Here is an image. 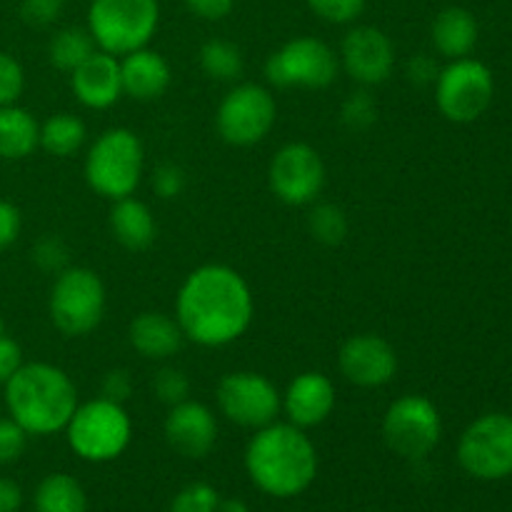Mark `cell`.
Wrapping results in <instances>:
<instances>
[{
  "mask_svg": "<svg viewBox=\"0 0 512 512\" xmlns=\"http://www.w3.org/2000/svg\"><path fill=\"white\" fill-rule=\"evenodd\" d=\"M30 255H33V263L38 265L43 273L58 275L68 268L70 248H68V243L60 238V235L48 233V235H43V238H38V243L33 245Z\"/></svg>",
  "mask_w": 512,
  "mask_h": 512,
  "instance_id": "1f68e13d",
  "label": "cell"
},
{
  "mask_svg": "<svg viewBox=\"0 0 512 512\" xmlns=\"http://www.w3.org/2000/svg\"><path fill=\"white\" fill-rule=\"evenodd\" d=\"M433 45L443 58L458 60L468 58L478 43V20L470 10L450 5L440 10L433 20Z\"/></svg>",
  "mask_w": 512,
  "mask_h": 512,
  "instance_id": "603a6c76",
  "label": "cell"
},
{
  "mask_svg": "<svg viewBox=\"0 0 512 512\" xmlns=\"http://www.w3.org/2000/svg\"><path fill=\"white\" fill-rule=\"evenodd\" d=\"M268 185L285 205H313L325 188V163L308 143H288L268 165Z\"/></svg>",
  "mask_w": 512,
  "mask_h": 512,
  "instance_id": "5bb4252c",
  "label": "cell"
},
{
  "mask_svg": "<svg viewBox=\"0 0 512 512\" xmlns=\"http://www.w3.org/2000/svg\"><path fill=\"white\" fill-rule=\"evenodd\" d=\"M493 95V73L470 55L450 60L435 80V105L450 123H475L490 108Z\"/></svg>",
  "mask_w": 512,
  "mask_h": 512,
  "instance_id": "8fae6325",
  "label": "cell"
},
{
  "mask_svg": "<svg viewBox=\"0 0 512 512\" xmlns=\"http://www.w3.org/2000/svg\"><path fill=\"white\" fill-rule=\"evenodd\" d=\"M35 512H85L88 498L73 475L53 473L40 480L35 490Z\"/></svg>",
  "mask_w": 512,
  "mask_h": 512,
  "instance_id": "d4e9b609",
  "label": "cell"
},
{
  "mask_svg": "<svg viewBox=\"0 0 512 512\" xmlns=\"http://www.w3.org/2000/svg\"><path fill=\"white\" fill-rule=\"evenodd\" d=\"M255 298L235 268L208 263L190 270L175 295V320L185 340L200 348H225L248 333Z\"/></svg>",
  "mask_w": 512,
  "mask_h": 512,
  "instance_id": "6da1fadb",
  "label": "cell"
},
{
  "mask_svg": "<svg viewBox=\"0 0 512 512\" xmlns=\"http://www.w3.org/2000/svg\"><path fill=\"white\" fill-rule=\"evenodd\" d=\"M88 130L78 115L55 113L40 125V148L55 158H70L83 148Z\"/></svg>",
  "mask_w": 512,
  "mask_h": 512,
  "instance_id": "484cf974",
  "label": "cell"
},
{
  "mask_svg": "<svg viewBox=\"0 0 512 512\" xmlns=\"http://www.w3.org/2000/svg\"><path fill=\"white\" fill-rule=\"evenodd\" d=\"M335 403H338L335 383L318 370L295 375L285 393L280 395V410L285 413L288 423H293L300 430L323 425L333 415Z\"/></svg>",
  "mask_w": 512,
  "mask_h": 512,
  "instance_id": "e0dca14e",
  "label": "cell"
},
{
  "mask_svg": "<svg viewBox=\"0 0 512 512\" xmlns=\"http://www.w3.org/2000/svg\"><path fill=\"white\" fill-rule=\"evenodd\" d=\"M5 335V323H3V318H0V338H3Z\"/></svg>",
  "mask_w": 512,
  "mask_h": 512,
  "instance_id": "bcb514c9",
  "label": "cell"
},
{
  "mask_svg": "<svg viewBox=\"0 0 512 512\" xmlns=\"http://www.w3.org/2000/svg\"><path fill=\"white\" fill-rule=\"evenodd\" d=\"M198 58L203 73L208 78L218 80V83H235L245 70V60L240 48L225 38H210L208 43H203Z\"/></svg>",
  "mask_w": 512,
  "mask_h": 512,
  "instance_id": "83f0119b",
  "label": "cell"
},
{
  "mask_svg": "<svg viewBox=\"0 0 512 512\" xmlns=\"http://www.w3.org/2000/svg\"><path fill=\"white\" fill-rule=\"evenodd\" d=\"M20 225H23V220H20V210L15 208L10 200L0 198V253L8 250L10 245L18 240Z\"/></svg>",
  "mask_w": 512,
  "mask_h": 512,
  "instance_id": "60d3db41",
  "label": "cell"
},
{
  "mask_svg": "<svg viewBox=\"0 0 512 512\" xmlns=\"http://www.w3.org/2000/svg\"><path fill=\"white\" fill-rule=\"evenodd\" d=\"M158 25V0H93L88 10V33L98 50L115 58L148 48Z\"/></svg>",
  "mask_w": 512,
  "mask_h": 512,
  "instance_id": "8992f818",
  "label": "cell"
},
{
  "mask_svg": "<svg viewBox=\"0 0 512 512\" xmlns=\"http://www.w3.org/2000/svg\"><path fill=\"white\" fill-rule=\"evenodd\" d=\"M65 0H23L20 5V18L30 28H48L63 15Z\"/></svg>",
  "mask_w": 512,
  "mask_h": 512,
  "instance_id": "d590c367",
  "label": "cell"
},
{
  "mask_svg": "<svg viewBox=\"0 0 512 512\" xmlns=\"http://www.w3.org/2000/svg\"><path fill=\"white\" fill-rule=\"evenodd\" d=\"M23 88V65H20L10 53L0 50V108H3V105L18 103V98L23 95Z\"/></svg>",
  "mask_w": 512,
  "mask_h": 512,
  "instance_id": "836d02e7",
  "label": "cell"
},
{
  "mask_svg": "<svg viewBox=\"0 0 512 512\" xmlns=\"http://www.w3.org/2000/svg\"><path fill=\"white\" fill-rule=\"evenodd\" d=\"M120 80H123V95L133 100L148 103L158 100L170 88V65L158 50L140 48L120 58Z\"/></svg>",
  "mask_w": 512,
  "mask_h": 512,
  "instance_id": "ffe728a7",
  "label": "cell"
},
{
  "mask_svg": "<svg viewBox=\"0 0 512 512\" xmlns=\"http://www.w3.org/2000/svg\"><path fill=\"white\" fill-rule=\"evenodd\" d=\"M278 118L273 93L260 83H238L225 93L215 113L220 138L235 148L263 143Z\"/></svg>",
  "mask_w": 512,
  "mask_h": 512,
  "instance_id": "30bf717a",
  "label": "cell"
},
{
  "mask_svg": "<svg viewBox=\"0 0 512 512\" xmlns=\"http://www.w3.org/2000/svg\"><path fill=\"white\" fill-rule=\"evenodd\" d=\"M165 440L178 455L200 460L218 443V420L205 403L183 400L173 405L165 418Z\"/></svg>",
  "mask_w": 512,
  "mask_h": 512,
  "instance_id": "ac0fdd59",
  "label": "cell"
},
{
  "mask_svg": "<svg viewBox=\"0 0 512 512\" xmlns=\"http://www.w3.org/2000/svg\"><path fill=\"white\" fill-rule=\"evenodd\" d=\"M70 88L80 105L90 110H108L123 98L120 58L95 50L80 68L70 73Z\"/></svg>",
  "mask_w": 512,
  "mask_h": 512,
  "instance_id": "d6986e66",
  "label": "cell"
},
{
  "mask_svg": "<svg viewBox=\"0 0 512 512\" xmlns=\"http://www.w3.org/2000/svg\"><path fill=\"white\" fill-rule=\"evenodd\" d=\"M40 148V123L18 103L0 108V158L23 160Z\"/></svg>",
  "mask_w": 512,
  "mask_h": 512,
  "instance_id": "cb8c5ba5",
  "label": "cell"
},
{
  "mask_svg": "<svg viewBox=\"0 0 512 512\" xmlns=\"http://www.w3.org/2000/svg\"><path fill=\"white\" fill-rule=\"evenodd\" d=\"M68 445L80 460L110 463L128 450L133 440V420L125 405L108 398L80 403L73 418L65 425Z\"/></svg>",
  "mask_w": 512,
  "mask_h": 512,
  "instance_id": "5b68a950",
  "label": "cell"
},
{
  "mask_svg": "<svg viewBox=\"0 0 512 512\" xmlns=\"http://www.w3.org/2000/svg\"><path fill=\"white\" fill-rule=\"evenodd\" d=\"M153 190H155V195L163 200L178 198V195L185 190L183 168H178V165H173V163L160 165L153 175Z\"/></svg>",
  "mask_w": 512,
  "mask_h": 512,
  "instance_id": "74e56055",
  "label": "cell"
},
{
  "mask_svg": "<svg viewBox=\"0 0 512 512\" xmlns=\"http://www.w3.org/2000/svg\"><path fill=\"white\" fill-rule=\"evenodd\" d=\"M20 365H23V350L13 338L3 335L0 338V385L8 383L18 373Z\"/></svg>",
  "mask_w": 512,
  "mask_h": 512,
  "instance_id": "b9f144b4",
  "label": "cell"
},
{
  "mask_svg": "<svg viewBox=\"0 0 512 512\" xmlns=\"http://www.w3.org/2000/svg\"><path fill=\"white\" fill-rule=\"evenodd\" d=\"M128 340L145 360H168L178 353L185 335L175 318L158 310H145L130 320Z\"/></svg>",
  "mask_w": 512,
  "mask_h": 512,
  "instance_id": "44dd1931",
  "label": "cell"
},
{
  "mask_svg": "<svg viewBox=\"0 0 512 512\" xmlns=\"http://www.w3.org/2000/svg\"><path fill=\"white\" fill-rule=\"evenodd\" d=\"M443 438V418L425 395H400L383 415V440L405 460H423Z\"/></svg>",
  "mask_w": 512,
  "mask_h": 512,
  "instance_id": "9c48e42d",
  "label": "cell"
},
{
  "mask_svg": "<svg viewBox=\"0 0 512 512\" xmlns=\"http://www.w3.org/2000/svg\"><path fill=\"white\" fill-rule=\"evenodd\" d=\"M105 285L100 275L90 268L68 265L63 273L55 275L50 288L48 313L55 328L68 338H83L93 333L105 318Z\"/></svg>",
  "mask_w": 512,
  "mask_h": 512,
  "instance_id": "52a82bcc",
  "label": "cell"
},
{
  "mask_svg": "<svg viewBox=\"0 0 512 512\" xmlns=\"http://www.w3.org/2000/svg\"><path fill=\"white\" fill-rule=\"evenodd\" d=\"M338 368L350 385L383 388L398 373V353L380 335L360 333L340 345Z\"/></svg>",
  "mask_w": 512,
  "mask_h": 512,
  "instance_id": "2e32d148",
  "label": "cell"
},
{
  "mask_svg": "<svg viewBox=\"0 0 512 512\" xmlns=\"http://www.w3.org/2000/svg\"><path fill=\"white\" fill-rule=\"evenodd\" d=\"M308 230L318 243L340 245L348 235V215L335 203H313L308 213Z\"/></svg>",
  "mask_w": 512,
  "mask_h": 512,
  "instance_id": "f1b7e54d",
  "label": "cell"
},
{
  "mask_svg": "<svg viewBox=\"0 0 512 512\" xmlns=\"http://www.w3.org/2000/svg\"><path fill=\"white\" fill-rule=\"evenodd\" d=\"M130 395H133V378H130L128 370H108L103 383H100V398H108L113 400V403L125 405V400H128Z\"/></svg>",
  "mask_w": 512,
  "mask_h": 512,
  "instance_id": "f35d334b",
  "label": "cell"
},
{
  "mask_svg": "<svg viewBox=\"0 0 512 512\" xmlns=\"http://www.w3.org/2000/svg\"><path fill=\"white\" fill-rule=\"evenodd\" d=\"M250 480L273 498H295L313 485L318 475V450L305 430L293 423H270L255 430L245 448Z\"/></svg>",
  "mask_w": 512,
  "mask_h": 512,
  "instance_id": "7a4b0ae2",
  "label": "cell"
},
{
  "mask_svg": "<svg viewBox=\"0 0 512 512\" xmlns=\"http://www.w3.org/2000/svg\"><path fill=\"white\" fill-rule=\"evenodd\" d=\"M215 400L230 423L248 430L275 423L280 413V390L273 380L250 370L225 375L215 390Z\"/></svg>",
  "mask_w": 512,
  "mask_h": 512,
  "instance_id": "4fadbf2b",
  "label": "cell"
},
{
  "mask_svg": "<svg viewBox=\"0 0 512 512\" xmlns=\"http://www.w3.org/2000/svg\"><path fill=\"white\" fill-rule=\"evenodd\" d=\"M458 463L478 480L512 475V415L488 413L473 420L460 435Z\"/></svg>",
  "mask_w": 512,
  "mask_h": 512,
  "instance_id": "7c38bea8",
  "label": "cell"
},
{
  "mask_svg": "<svg viewBox=\"0 0 512 512\" xmlns=\"http://www.w3.org/2000/svg\"><path fill=\"white\" fill-rule=\"evenodd\" d=\"M438 63H435L430 55L420 53V55H413V58L408 60V65H405V75H408V80L413 85H418V88H425V85H435V80H438Z\"/></svg>",
  "mask_w": 512,
  "mask_h": 512,
  "instance_id": "ab89813d",
  "label": "cell"
},
{
  "mask_svg": "<svg viewBox=\"0 0 512 512\" xmlns=\"http://www.w3.org/2000/svg\"><path fill=\"white\" fill-rule=\"evenodd\" d=\"M218 512H248V505L243 503L240 498H230V500H220Z\"/></svg>",
  "mask_w": 512,
  "mask_h": 512,
  "instance_id": "f6af8a7d",
  "label": "cell"
},
{
  "mask_svg": "<svg viewBox=\"0 0 512 512\" xmlns=\"http://www.w3.org/2000/svg\"><path fill=\"white\" fill-rule=\"evenodd\" d=\"M340 65L363 88L385 83L395 68V45L373 25H355L340 43Z\"/></svg>",
  "mask_w": 512,
  "mask_h": 512,
  "instance_id": "9a60e30c",
  "label": "cell"
},
{
  "mask_svg": "<svg viewBox=\"0 0 512 512\" xmlns=\"http://www.w3.org/2000/svg\"><path fill=\"white\" fill-rule=\"evenodd\" d=\"M110 233L125 250L140 253L155 243L158 223L153 218V210L143 200L128 195V198L115 200L110 208Z\"/></svg>",
  "mask_w": 512,
  "mask_h": 512,
  "instance_id": "7402d4cb",
  "label": "cell"
},
{
  "mask_svg": "<svg viewBox=\"0 0 512 512\" xmlns=\"http://www.w3.org/2000/svg\"><path fill=\"white\" fill-rule=\"evenodd\" d=\"M365 3H368V0H308L310 10H313L318 18L335 25L353 23L355 18H360V13L365 10Z\"/></svg>",
  "mask_w": 512,
  "mask_h": 512,
  "instance_id": "e575fe53",
  "label": "cell"
},
{
  "mask_svg": "<svg viewBox=\"0 0 512 512\" xmlns=\"http://www.w3.org/2000/svg\"><path fill=\"white\" fill-rule=\"evenodd\" d=\"M23 505V490L15 480L0 478V512H18Z\"/></svg>",
  "mask_w": 512,
  "mask_h": 512,
  "instance_id": "ee69618b",
  "label": "cell"
},
{
  "mask_svg": "<svg viewBox=\"0 0 512 512\" xmlns=\"http://www.w3.org/2000/svg\"><path fill=\"white\" fill-rule=\"evenodd\" d=\"M25 445H28V433L13 418H0V465L15 463L25 453Z\"/></svg>",
  "mask_w": 512,
  "mask_h": 512,
  "instance_id": "8d00e7d4",
  "label": "cell"
},
{
  "mask_svg": "<svg viewBox=\"0 0 512 512\" xmlns=\"http://www.w3.org/2000/svg\"><path fill=\"white\" fill-rule=\"evenodd\" d=\"M98 50L93 35L83 28H63L50 38L48 58L53 68L63 70V73H73L75 68L85 63L90 55Z\"/></svg>",
  "mask_w": 512,
  "mask_h": 512,
  "instance_id": "4316f807",
  "label": "cell"
},
{
  "mask_svg": "<svg viewBox=\"0 0 512 512\" xmlns=\"http://www.w3.org/2000/svg\"><path fill=\"white\" fill-rule=\"evenodd\" d=\"M340 70L338 55L328 43L313 35H298L275 50L265 63V78L275 88L325 90Z\"/></svg>",
  "mask_w": 512,
  "mask_h": 512,
  "instance_id": "ba28073f",
  "label": "cell"
},
{
  "mask_svg": "<svg viewBox=\"0 0 512 512\" xmlns=\"http://www.w3.org/2000/svg\"><path fill=\"white\" fill-rule=\"evenodd\" d=\"M340 120L350 133H365L378 120V103L365 88L355 90L345 98L343 108H340Z\"/></svg>",
  "mask_w": 512,
  "mask_h": 512,
  "instance_id": "f546056e",
  "label": "cell"
},
{
  "mask_svg": "<svg viewBox=\"0 0 512 512\" xmlns=\"http://www.w3.org/2000/svg\"><path fill=\"white\" fill-rule=\"evenodd\" d=\"M220 495L208 483H190L170 503V512H218Z\"/></svg>",
  "mask_w": 512,
  "mask_h": 512,
  "instance_id": "d6a6232c",
  "label": "cell"
},
{
  "mask_svg": "<svg viewBox=\"0 0 512 512\" xmlns=\"http://www.w3.org/2000/svg\"><path fill=\"white\" fill-rule=\"evenodd\" d=\"M3 388L10 418L28 435L60 433L80 405L70 375L50 363H23Z\"/></svg>",
  "mask_w": 512,
  "mask_h": 512,
  "instance_id": "3957f363",
  "label": "cell"
},
{
  "mask_svg": "<svg viewBox=\"0 0 512 512\" xmlns=\"http://www.w3.org/2000/svg\"><path fill=\"white\" fill-rule=\"evenodd\" d=\"M145 150L128 128H108L95 138L85 155V183L108 200L128 198L143 180Z\"/></svg>",
  "mask_w": 512,
  "mask_h": 512,
  "instance_id": "277c9868",
  "label": "cell"
},
{
  "mask_svg": "<svg viewBox=\"0 0 512 512\" xmlns=\"http://www.w3.org/2000/svg\"><path fill=\"white\" fill-rule=\"evenodd\" d=\"M153 395L160 400L163 405L173 408V405L183 403V400L190 398V378L185 370L173 368V365H165L160 368L158 373L153 375Z\"/></svg>",
  "mask_w": 512,
  "mask_h": 512,
  "instance_id": "4dcf8cb0",
  "label": "cell"
},
{
  "mask_svg": "<svg viewBox=\"0 0 512 512\" xmlns=\"http://www.w3.org/2000/svg\"><path fill=\"white\" fill-rule=\"evenodd\" d=\"M185 5L203 20H223L230 15L235 0H185Z\"/></svg>",
  "mask_w": 512,
  "mask_h": 512,
  "instance_id": "7bdbcfd3",
  "label": "cell"
}]
</instances>
